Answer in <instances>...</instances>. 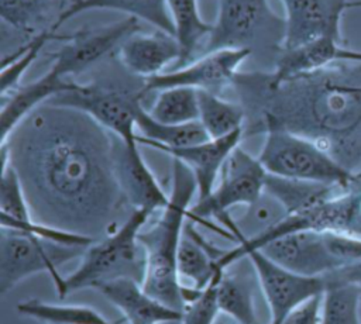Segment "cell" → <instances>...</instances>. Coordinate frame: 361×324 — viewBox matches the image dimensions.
I'll list each match as a JSON object with an SVG mask.
<instances>
[{"label": "cell", "mask_w": 361, "mask_h": 324, "mask_svg": "<svg viewBox=\"0 0 361 324\" xmlns=\"http://www.w3.org/2000/svg\"><path fill=\"white\" fill-rule=\"evenodd\" d=\"M172 324H179V323H172Z\"/></svg>", "instance_id": "38"}, {"label": "cell", "mask_w": 361, "mask_h": 324, "mask_svg": "<svg viewBox=\"0 0 361 324\" xmlns=\"http://www.w3.org/2000/svg\"><path fill=\"white\" fill-rule=\"evenodd\" d=\"M69 4V0H0V18L3 25L31 39L41 32L55 31Z\"/></svg>", "instance_id": "21"}, {"label": "cell", "mask_w": 361, "mask_h": 324, "mask_svg": "<svg viewBox=\"0 0 361 324\" xmlns=\"http://www.w3.org/2000/svg\"><path fill=\"white\" fill-rule=\"evenodd\" d=\"M251 55L247 48H221L203 54L185 66L145 79L141 94L145 97L148 93L176 86L221 94L233 86L241 63Z\"/></svg>", "instance_id": "12"}, {"label": "cell", "mask_w": 361, "mask_h": 324, "mask_svg": "<svg viewBox=\"0 0 361 324\" xmlns=\"http://www.w3.org/2000/svg\"><path fill=\"white\" fill-rule=\"evenodd\" d=\"M142 85L120 89L102 83H79L73 90L59 93L45 103L83 111L123 141L137 142L135 120L142 106Z\"/></svg>", "instance_id": "11"}, {"label": "cell", "mask_w": 361, "mask_h": 324, "mask_svg": "<svg viewBox=\"0 0 361 324\" xmlns=\"http://www.w3.org/2000/svg\"><path fill=\"white\" fill-rule=\"evenodd\" d=\"M341 44L333 38H317L295 48H282L274 69L268 72L269 82L278 85L290 77L305 75L338 61Z\"/></svg>", "instance_id": "22"}, {"label": "cell", "mask_w": 361, "mask_h": 324, "mask_svg": "<svg viewBox=\"0 0 361 324\" xmlns=\"http://www.w3.org/2000/svg\"><path fill=\"white\" fill-rule=\"evenodd\" d=\"M243 137L244 130H240L223 138L207 139L180 148H162L161 151L171 158L179 159L193 172L197 183V197L195 201H200L213 192L226 159L240 145Z\"/></svg>", "instance_id": "18"}, {"label": "cell", "mask_w": 361, "mask_h": 324, "mask_svg": "<svg viewBox=\"0 0 361 324\" xmlns=\"http://www.w3.org/2000/svg\"><path fill=\"white\" fill-rule=\"evenodd\" d=\"M197 183L193 172L179 159L172 158V183L168 204L158 218L141 230L138 239L145 251L144 289L166 306L183 311L186 307L183 285L178 275V249L185 223L190 216Z\"/></svg>", "instance_id": "3"}, {"label": "cell", "mask_w": 361, "mask_h": 324, "mask_svg": "<svg viewBox=\"0 0 361 324\" xmlns=\"http://www.w3.org/2000/svg\"><path fill=\"white\" fill-rule=\"evenodd\" d=\"M268 172L241 145L226 159L213 192L190 207L189 218L228 239L241 242V235L228 211L237 206L254 204L265 192Z\"/></svg>", "instance_id": "5"}, {"label": "cell", "mask_w": 361, "mask_h": 324, "mask_svg": "<svg viewBox=\"0 0 361 324\" xmlns=\"http://www.w3.org/2000/svg\"><path fill=\"white\" fill-rule=\"evenodd\" d=\"M86 248L0 227V294L6 296L20 282L42 272L51 276L56 287L63 278L59 268L75 258H82Z\"/></svg>", "instance_id": "9"}, {"label": "cell", "mask_w": 361, "mask_h": 324, "mask_svg": "<svg viewBox=\"0 0 361 324\" xmlns=\"http://www.w3.org/2000/svg\"><path fill=\"white\" fill-rule=\"evenodd\" d=\"M168 8L173 23L175 38L182 51L179 63L172 68L178 69L195 61L199 49L203 51L212 34L213 24H209L202 18L197 0H168Z\"/></svg>", "instance_id": "26"}, {"label": "cell", "mask_w": 361, "mask_h": 324, "mask_svg": "<svg viewBox=\"0 0 361 324\" xmlns=\"http://www.w3.org/2000/svg\"><path fill=\"white\" fill-rule=\"evenodd\" d=\"M138 147V142H126L114 135V173L128 206L133 210H147L154 214L168 204L169 194L161 187Z\"/></svg>", "instance_id": "14"}, {"label": "cell", "mask_w": 361, "mask_h": 324, "mask_svg": "<svg viewBox=\"0 0 361 324\" xmlns=\"http://www.w3.org/2000/svg\"><path fill=\"white\" fill-rule=\"evenodd\" d=\"M231 87L251 117L244 132L283 128L314 141L348 170L361 162V62L336 61L278 85L268 73H238Z\"/></svg>", "instance_id": "2"}, {"label": "cell", "mask_w": 361, "mask_h": 324, "mask_svg": "<svg viewBox=\"0 0 361 324\" xmlns=\"http://www.w3.org/2000/svg\"><path fill=\"white\" fill-rule=\"evenodd\" d=\"M257 286L259 282L248 256L227 266L216 285L220 313L238 324H259L255 304Z\"/></svg>", "instance_id": "19"}, {"label": "cell", "mask_w": 361, "mask_h": 324, "mask_svg": "<svg viewBox=\"0 0 361 324\" xmlns=\"http://www.w3.org/2000/svg\"><path fill=\"white\" fill-rule=\"evenodd\" d=\"M258 159L269 175L350 187L354 173L314 141L283 128H268Z\"/></svg>", "instance_id": "7"}, {"label": "cell", "mask_w": 361, "mask_h": 324, "mask_svg": "<svg viewBox=\"0 0 361 324\" xmlns=\"http://www.w3.org/2000/svg\"><path fill=\"white\" fill-rule=\"evenodd\" d=\"M344 189L348 187L286 179L269 173L265 183V192L282 204L286 214H299L312 210Z\"/></svg>", "instance_id": "25"}, {"label": "cell", "mask_w": 361, "mask_h": 324, "mask_svg": "<svg viewBox=\"0 0 361 324\" xmlns=\"http://www.w3.org/2000/svg\"><path fill=\"white\" fill-rule=\"evenodd\" d=\"M148 113L154 120L164 124L199 121V90L185 86L159 90Z\"/></svg>", "instance_id": "30"}, {"label": "cell", "mask_w": 361, "mask_h": 324, "mask_svg": "<svg viewBox=\"0 0 361 324\" xmlns=\"http://www.w3.org/2000/svg\"><path fill=\"white\" fill-rule=\"evenodd\" d=\"M114 135L76 108L44 103L0 142L35 221L99 239L133 210L113 166Z\"/></svg>", "instance_id": "1"}, {"label": "cell", "mask_w": 361, "mask_h": 324, "mask_svg": "<svg viewBox=\"0 0 361 324\" xmlns=\"http://www.w3.org/2000/svg\"><path fill=\"white\" fill-rule=\"evenodd\" d=\"M188 218L178 249V275L180 283L197 290L206 289L223 270L217 262L224 255V249L207 242Z\"/></svg>", "instance_id": "20"}, {"label": "cell", "mask_w": 361, "mask_h": 324, "mask_svg": "<svg viewBox=\"0 0 361 324\" xmlns=\"http://www.w3.org/2000/svg\"><path fill=\"white\" fill-rule=\"evenodd\" d=\"M71 1V4H75V3H78L79 0H69Z\"/></svg>", "instance_id": "37"}, {"label": "cell", "mask_w": 361, "mask_h": 324, "mask_svg": "<svg viewBox=\"0 0 361 324\" xmlns=\"http://www.w3.org/2000/svg\"><path fill=\"white\" fill-rule=\"evenodd\" d=\"M245 256L252 262L259 290L268 304L269 324H281L296 306L323 293L327 286L326 276H305L292 272L269 259L259 249L250 251Z\"/></svg>", "instance_id": "13"}, {"label": "cell", "mask_w": 361, "mask_h": 324, "mask_svg": "<svg viewBox=\"0 0 361 324\" xmlns=\"http://www.w3.org/2000/svg\"><path fill=\"white\" fill-rule=\"evenodd\" d=\"M89 10H114L126 13L128 17L142 20L155 30L175 35L172 17L168 8V0H79L69 4L56 23L55 31L72 17Z\"/></svg>", "instance_id": "23"}, {"label": "cell", "mask_w": 361, "mask_h": 324, "mask_svg": "<svg viewBox=\"0 0 361 324\" xmlns=\"http://www.w3.org/2000/svg\"><path fill=\"white\" fill-rule=\"evenodd\" d=\"M116 52L123 68L130 75L144 80L162 73L172 63L175 68L182 56L175 35L161 30L147 34L135 31L118 45Z\"/></svg>", "instance_id": "16"}, {"label": "cell", "mask_w": 361, "mask_h": 324, "mask_svg": "<svg viewBox=\"0 0 361 324\" xmlns=\"http://www.w3.org/2000/svg\"><path fill=\"white\" fill-rule=\"evenodd\" d=\"M137 142L161 151L162 148H180L204 142L209 138L200 121L188 124H164L154 120L141 106L137 113Z\"/></svg>", "instance_id": "24"}, {"label": "cell", "mask_w": 361, "mask_h": 324, "mask_svg": "<svg viewBox=\"0 0 361 324\" xmlns=\"http://www.w3.org/2000/svg\"><path fill=\"white\" fill-rule=\"evenodd\" d=\"M1 156V176H0V217L27 221L32 218L28 200L20 180V176L8 158Z\"/></svg>", "instance_id": "32"}, {"label": "cell", "mask_w": 361, "mask_h": 324, "mask_svg": "<svg viewBox=\"0 0 361 324\" xmlns=\"http://www.w3.org/2000/svg\"><path fill=\"white\" fill-rule=\"evenodd\" d=\"M96 290L120 310L128 324H172L182 318V311L151 296L142 282L131 276L107 280Z\"/></svg>", "instance_id": "17"}, {"label": "cell", "mask_w": 361, "mask_h": 324, "mask_svg": "<svg viewBox=\"0 0 361 324\" xmlns=\"http://www.w3.org/2000/svg\"><path fill=\"white\" fill-rule=\"evenodd\" d=\"M355 282L358 283V289H360V321H361V276Z\"/></svg>", "instance_id": "35"}, {"label": "cell", "mask_w": 361, "mask_h": 324, "mask_svg": "<svg viewBox=\"0 0 361 324\" xmlns=\"http://www.w3.org/2000/svg\"><path fill=\"white\" fill-rule=\"evenodd\" d=\"M285 8L282 48H295L317 38L343 42L340 21L351 0H281Z\"/></svg>", "instance_id": "15"}, {"label": "cell", "mask_w": 361, "mask_h": 324, "mask_svg": "<svg viewBox=\"0 0 361 324\" xmlns=\"http://www.w3.org/2000/svg\"><path fill=\"white\" fill-rule=\"evenodd\" d=\"M323 293L316 294L296 306L281 324H322Z\"/></svg>", "instance_id": "34"}, {"label": "cell", "mask_w": 361, "mask_h": 324, "mask_svg": "<svg viewBox=\"0 0 361 324\" xmlns=\"http://www.w3.org/2000/svg\"><path fill=\"white\" fill-rule=\"evenodd\" d=\"M138 21L134 17H127L109 25L79 30L66 35L61 48L49 54L52 58L51 68L39 77L52 93V97L73 90L79 83L68 79V76L86 70L113 49H117L128 35L140 30Z\"/></svg>", "instance_id": "10"}, {"label": "cell", "mask_w": 361, "mask_h": 324, "mask_svg": "<svg viewBox=\"0 0 361 324\" xmlns=\"http://www.w3.org/2000/svg\"><path fill=\"white\" fill-rule=\"evenodd\" d=\"M221 273L199 294L197 299L183 309L179 324H214V320L220 313L216 297V285Z\"/></svg>", "instance_id": "33"}, {"label": "cell", "mask_w": 361, "mask_h": 324, "mask_svg": "<svg viewBox=\"0 0 361 324\" xmlns=\"http://www.w3.org/2000/svg\"><path fill=\"white\" fill-rule=\"evenodd\" d=\"M278 265L305 276H329L361 263V237L302 230L289 232L259 248Z\"/></svg>", "instance_id": "6"}, {"label": "cell", "mask_w": 361, "mask_h": 324, "mask_svg": "<svg viewBox=\"0 0 361 324\" xmlns=\"http://www.w3.org/2000/svg\"><path fill=\"white\" fill-rule=\"evenodd\" d=\"M285 18L268 0H219V13L203 54L221 48H247L252 54H272L282 49Z\"/></svg>", "instance_id": "8"}, {"label": "cell", "mask_w": 361, "mask_h": 324, "mask_svg": "<svg viewBox=\"0 0 361 324\" xmlns=\"http://www.w3.org/2000/svg\"><path fill=\"white\" fill-rule=\"evenodd\" d=\"M326 278L322 324H361L358 283L350 279L344 269Z\"/></svg>", "instance_id": "27"}, {"label": "cell", "mask_w": 361, "mask_h": 324, "mask_svg": "<svg viewBox=\"0 0 361 324\" xmlns=\"http://www.w3.org/2000/svg\"><path fill=\"white\" fill-rule=\"evenodd\" d=\"M17 311L45 324H114L93 307L83 304H54L28 299L18 301Z\"/></svg>", "instance_id": "29"}, {"label": "cell", "mask_w": 361, "mask_h": 324, "mask_svg": "<svg viewBox=\"0 0 361 324\" xmlns=\"http://www.w3.org/2000/svg\"><path fill=\"white\" fill-rule=\"evenodd\" d=\"M66 35H59L55 31H45L30 41L24 42L14 52L4 55L0 73V97H4L21 86V77L31 63L37 59L41 49L49 41H63Z\"/></svg>", "instance_id": "31"}, {"label": "cell", "mask_w": 361, "mask_h": 324, "mask_svg": "<svg viewBox=\"0 0 361 324\" xmlns=\"http://www.w3.org/2000/svg\"><path fill=\"white\" fill-rule=\"evenodd\" d=\"M350 7H361V0H351L350 3H348V8Z\"/></svg>", "instance_id": "36"}, {"label": "cell", "mask_w": 361, "mask_h": 324, "mask_svg": "<svg viewBox=\"0 0 361 324\" xmlns=\"http://www.w3.org/2000/svg\"><path fill=\"white\" fill-rule=\"evenodd\" d=\"M245 120V108L240 101L228 100L213 92L199 90V121L210 139L244 130Z\"/></svg>", "instance_id": "28"}, {"label": "cell", "mask_w": 361, "mask_h": 324, "mask_svg": "<svg viewBox=\"0 0 361 324\" xmlns=\"http://www.w3.org/2000/svg\"><path fill=\"white\" fill-rule=\"evenodd\" d=\"M151 216L152 213L147 210H133L113 232L90 244L79 266L71 275L63 276L55 287L58 296L65 299L76 290L97 289L102 283L123 276L142 282L145 251L138 234Z\"/></svg>", "instance_id": "4"}]
</instances>
